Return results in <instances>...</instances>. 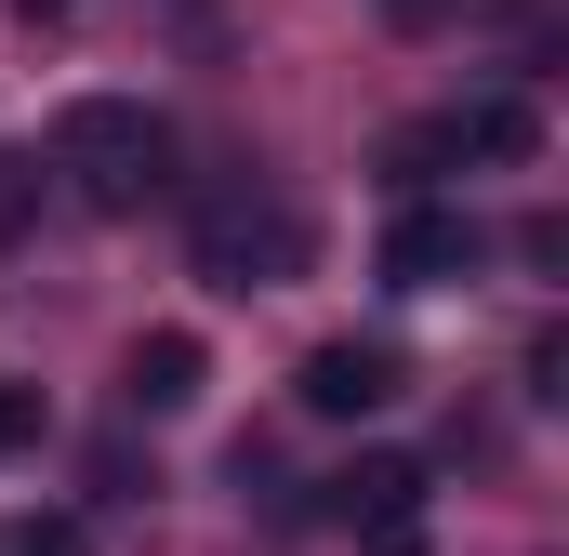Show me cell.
<instances>
[{"label": "cell", "mask_w": 569, "mask_h": 556, "mask_svg": "<svg viewBox=\"0 0 569 556\" xmlns=\"http://www.w3.org/2000/svg\"><path fill=\"white\" fill-rule=\"evenodd\" d=\"M371 13H385V27H437L450 0H371Z\"/></svg>", "instance_id": "cell-13"}, {"label": "cell", "mask_w": 569, "mask_h": 556, "mask_svg": "<svg viewBox=\"0 0 569 556\" xmlns=\"http://www.w3.org/2000/svg\"><path fill=\"white\" fill-rule=\"evenodd\" d=\"M40 212H53V159L40 146H0V252L40 239Z\"/></svg>", "instance_id": "cell-9"}, {"label": "cell", "mask_w": 569, "mask_h": 556, "mask_svg": "<svg viewBox=\"0 0 569 556\" xmlns=\"http://www.w3.org/2000/svg\"><path fill=\"white\" fill-rule=\"evenodd\" d=\"M318 517L358 530L371 556H425V464L411 450H358L345 477H318Z\"/></svg>", "instance_id": "cell-3"}, {"label": "cell", "mask_w": 569, "mask_h": 556, "mask_svg": "<svg viewBox=\"0 0 569 556\" xmlns=\"http://www.w3.org/2000/svg\"><path fill=\"white\" fill-rule=\"evenodd\" d=\"M530 398H543V411L569 398V331H543V345H530Z\"/></svg>", "instance_id": "cell-12"}, {"label": "cell", "mask_w": 569, "mask_h": 556, "mask_svg": "<svg viewBox=\"0 0 569 556\" xmlns=\"http://www.w3.org/2000/svg\"><path fill=\"white\" fill-rule=\"evenodd\" d=\"M40 424H53V398H40V385H13V371H0V464H13V450H40Z\"/></svg>", "instance_id": "cell-11"}, {"label": "cell", "mask_w": 569, "mask_h": 556, "mask_svg": "<svg viewBox=\"0 0 569 556\" xmlns=\"http://www.w3.org/2000/svg\"><path fill=\"white\" fill-rule=\"evenodd\" d=\"M463 146H477V159H543L530 93H463Z\"/></svg>", "instance_id": "cell-8"}, {"label": "cell", "mask_w": 569, "mask_h": 556, "mask_svg": "<svg viewBox=\"0 0 569 556\" xmlns=\"http://www.w3.org/2000/svg\"><path fill=\"white\" fill-rule=\"evenodd\" d=\"M490 266V226L477 212H450V199H398V226H385V291H450V278Z\"/></svg>", "instance_id": "cell-5"}, {"label": "cell", "mask_w": 569, "mask_h": 556, "mask_svg": "<svg viewBox=\"0 0 569 556\" xmlns=\"http://www.w3.org/2000/svg\"><path fill=\"white\" fill-rule=\"evenodd\" d=\"M0 556H93V530L67 504H40V517H0Z\"/></svg>", "instance_id": "cell-10"}, {"label": "cell", "mask_w": 569, "mask_h": 556, "mask_svg": "<svg viewBox=\"0 0 569 556\" xmlns=\"http://www.w3.org/2000/svg\"><path fill=\"white\" fill-rule=\"evenodd\" d=\"M199 385H212V358H199V331H146L133 358H120V398H133V411H186Z\"/></svg>", "instance_id": "cell-7"}, {"label": "cell", "mask_w": 569, "mask_h": 556, "mask_svg": "<svg viewBox=\"0 0 569 556\" xmlns=\"http://www.w3.org/2000/svg\"><path fill=\"white\" fill-rule=\"evenodd\" d=\"M40 159H53V186H67L80 212H146V199H172V120L133 107V93H67Z\"/></svg>", "instance_id": "cell-1"}, {"label": "cell", "mask_w": 569, "mask_h": 556, "mask_svg": "<svg viewBox=\"0 0 569 556\" xmlns=\"http://www.w3.org/2000/svg\"><path fill=\"white\" fill-rule=\"evenodd\" d=\"M53 13H80V0H27V27H53Z\"/></svg>", "instance_id": "cell-14"}, {"label": "cell", "mask_w": 569, "mask_h": 556, "mask_svg": "<svg viewBox=\"0 0 569 556\" xmlns=\"http://www.w3.org/2000/svg\"><path fill=\"white\" fill-rule=\"evenodd\" d=\"M291 398L318 424H371L411 398V358L385 345V331H331V345H305V371H291Z\"/></svg>", "instance_id": "cell-4"}, {"label": "cell", "mask_w": 569, "mask_h": 556, "mask_svg": "<svg viewBox=\"0 0 569 556\" xmlns=\"http://www.w3.org/2000/svg\"><path fill=\"white\" fill-rule=\"evenodd\" d=\"M186 252H199V278L212 291H279V278H305V212H291L279 186H212L199 212H186Z\"/></svg>", "instance_id": "cell-2"}, {"label": "cell", "mask_w": 569, "mask_h": 556, "mask_svg": "<svg viewBox=\"0 0 569 556\" xmlns=\"http://www.w3.org/2000/svg\"><path fill=\"white\" fill-rule=\"evenodd\" d=\"M463 159H477V146H463V107H437V120H398V133H385V186H398V199H437Z\"/></svg>", "instance_id": "cell-6"}]
</instances>
